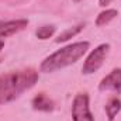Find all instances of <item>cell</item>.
I'll return each instance as SVG.
<instances>
[{"label":"cell","instance_id":"cell-6","mask_svg":"<svg viewBox=\"0 0 121 121\" xmlns=\"http://www.w3.org/2000/svg\"><path fill=\"white\" fill-rule=\"evenodd\" d=\"M28 26V20L26 18H18V20H0V38H7L11 37L20 31H23Z\"/></svg>","mask_w":121,"mask_h":121},{"label":"cell","instance_id":"cell-12","mask_svg":"<svg viewBox=\"0 0 121 121\" xmlns=\"http://www.w3.org/2000/svg\"><path fill=\"white\" fill-rule=\"evenodd\" d=\"M111 1H113V0H99V4H100L101 7H106V6H108Z\"/></svg>","mask_w":121,"mask_h":121},{"label":"cell","instance_id":"cell-7","mask_svg":"<svg viewBox=\"0 0 121 121\" xmlns=\"http://www.w3.org/2000/svg\"><path fill=\"white\" fill-rule=\"evenodd\" d=\"M31 106H32V108H34V110L45 111V113H49V111H52V110L55 108L54 101H52V100L45 94V93H39V94H37V96L32 99Z\"/></svg>","mask_w":121,"mask_h":121},{"label":"cell","instance_id":"cell-5","mask_svg":"<svg viewBox=\"0 0 121 121\" xmlns=\"http://www.w3.org/2000/svg\"><path fill=\"white\" fill-rule=\"evenodd\" d=\"M99 90H113L116 93H121V68L113 69L106 78L101 79V82L99 83Z\"/></svg>","mask_w":121,"mask_h":121},{"label":"cell","instance_id":"cell-9","mask_svg":"<svg viewBox=\"0 0 121 121\" xmlns=\"http://www.w3.org/2000/svg\"><path fill=\"white\" fill-rule=\"evenodd\" d=\"M117 16H118V11H117L116 9H107V10L101 11V13L97 16V18H96V26H97V27H103V26L108 24L111 20H114Z\"/></svg>","mask_w":121,"mask_h":121},{"label":"cell","instance_id":"cell-4","mask_svg":"<svg viewBox=\"0 0 121 121\" xmlns=\"http://www.w3.org/2000/svg\"><path fill=\"white\" fill-rule=\"evenodd\" d=\"M72 120L73 121H94V117L90 111L89 94L78 93L72 101Z\"/></svg>","mask_w":121,"mask_h":121},{"label":"cell","instance_id":"cell-3","mask_svg":"<svg viewBox=\"0 0 121 121\" xmlns=\"http://www.w3.org/2000/svg\"><path fill=\"white\" fill-rule=\"evenodd\" d=\"M108 51H110V45L108 44H100L99 47H96L87 55V58H86L83 66H82V73L83 75H90V73L97 72L101 68L104 59L107 58Z\"/></svg>","mask_w":121,"mask_h":121},{"label":"cell","instance_id":"cell-14","mask_svg":"<svg viewBox=\"0 0 121 121\" xmlns=\"http://www.w3.org/2000/svg\"><path fill=\"white\" fill-rule=\"evenodd\" d=\"M73 1H82V0H73Z\"/></svg>","mask_w":121,"mask_h":121},{"label":"cell","instance_id":"cell-10","mask_svg":"<svg viewBox=\"0 0 121 121\" xmlns=\"http://www.w3.org/2000/svg\"><path fill=\"white\" fill-rule=\"evenodd\" d=\"M83 28H85V23H80V24H78V26H75V27H72V28H68V30H65L63 32H60L59 37H58L55 41H56V42H65V41L70 39L72 37L78 35Z\"/></svg>","mask_w":121,"mask_h":121},{"label":"cell","instance_id":"cell-11","mask_svg":"<svg viewBox=\"0 0 121 121\" xmlns=\"http://www.w3.org/2000/svg\"><path fill=\"white\" fill-rule=\"evenodd\" d=\"M55 30H56L55 26H42L35 31V35L39 39H48L55 34Z\"/></svg>","mask_w":121,"mask_h":121},{"label":"cell","instance_id":"cell-2","mask_svg":"<svg viewBox=\"0 0 121 121\" xmlns=\"http://www.w3.org/2000/svg\"><path fill=\"white\" fill-rule=\"evenodd\" d=\"M89 47H90V42L80 41V42H73V44H69V45L60 48L41 62V72L51 73V72H55L58 69L66 68V66L78 62L87 52Z\"/></svg>","mask_w":121,"mask_h":121},{"label":"cell","instance_id":"cell-8","mask_svg":"<svg viewBox=\"0 0 121 121\" xmlns=\"http://www.w3.org/2000/svg\"><path fill=\"white\" fill-rule=\"evenodd\" d=\"M106 114H107V118L108 121H114L117 114L121 111V100L118 97H111L107 103H106Z\"/></svg>","mask_w":121,"mask_h":121},{"label":"cell","instance_id":"cell-1","mask_svg":"<svg viewBox=\"0 0 121 121\" xmlns=\"http://www.w3.org/2000/svg\"><path fill=\"white\" fill-rule=\"evenodd\" d=\"M37 82L38 72L32 68L0 75V106L16 100L24 91L34 87Z\"/></svg>","mask_w":121,"mask_h":121},{"label":"cell","instance_id":"cell-13","mask_svg":"<svg viewBox=\"0 0 121 121\" xmlns=\"http://www.w3.org/2000/svg\"><path fill=\"white\" fill-rule=\"evenodd\" d=\"M3 48H4V41L0 38V52H1V49H3Z\"/></svg>","mask_w":121,"mask_h":121}]
</instances>
